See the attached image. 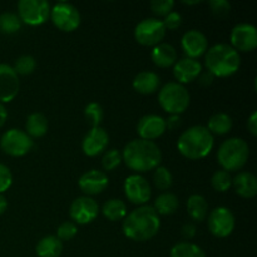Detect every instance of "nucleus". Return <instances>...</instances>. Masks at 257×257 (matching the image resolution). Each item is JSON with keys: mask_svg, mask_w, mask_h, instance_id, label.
<instances>
[{"mask_svg": "<svg viewBox=\"0 0 257 257\" xmlns=\"http://www.w3.org/2000/svg\"><path fill=\"white\" fill-rule=\"evenodd\" d=\"M161 227L160 215L153 206H140L128 213L123 220V233L127 238L137 242L151 240L158 233Z\"/></svg>", "mask_w": 257, "mask_h": 257, "instance_id": "1", "label": "nucleus"}, {"mask_svg": "<svg viewBox=\"0 0 257 257\" xmlns=\"http://www.w3.org/2000/svg\"><path fill=\"white\" fill-rule=\"evenodd\" d=\"M122 161L130 170L136 172H148L156 170L162 161L160 147L152 141L133 140L125 145L122 152Z\"/></svg>", "mask_w": 257, "mask_h": 257, "instance_id": "2", "label": "nucleus"}, {"mask_svg": "<svg viewBox=\"0 0 257 257\" xmlns=\"http://www.w3.org/2000/svg\"><path fill=\"white\" fill-rule=\"evenodd\" d=\"M215 140L205 125H193L180 136L177 148L183 157L192 161L207 157L212 151Z\"/></svg>", "mask_w": 257, "mask_h": 257, "instance_id": "3", "label": "nucleus"}, {"mask_svg": "<svg viewBox=\"0 0 257 257\" xmlns=\"http://www.w3.org/2000/svg\"><path fill=\"white\" fill-rule=\"evenodd\" d=\"M205 65L215 78H227L240 69L241 58L231 45L221 43L208 48L205 54Z\"/></svg>", "mask_w": 257, "mask_h": 257, "instance_id": "4", "label": "nucleus"}, {"mask_svg": "<svg viewBox=\"0 0 257 257\" xmlns=\"http://www.w3.org/2000/svg\"><path fill=\"white\" fill-rule=\"evenodd\" d=\"M250 147L242 138H230L220 146L217 151L218 165L223 171H240L247 163Z\"/></svg>", "mask_w": 257, "mask_h": 257, "instance_id": "5", "label": "nucleus"}, {"mask_svg": "<svg viewBox=\"0 0 257 257\" xmlns=\"http://www.w3.org/2000/svg\"><path fill=\"white\" fill-rule=\"evenodd\" d=\"M158 102L162 109L168 114L181 115L186 112L191 103V97L185 85L177 82H170L161 88Z\"/></svg>", "mask_w": 257, "mask_h": 257, "instance_id": "6", "label": "nucleus"}, {"mask_svg": "<svg viewBox=\"0 0 257 257\" xmlns=\"http://www.w3.org/2000/svg\"><path fill=\"white\" fill-rule=\"evenodd\" d=\"M34 147V141L25 131L12 128L0 138V148L3 152L12 157H23Z\"/></svg>", "mask_w": 257, "mask_h": 257, "instance_id": "7", "label": "nucleus"}, {"mask_svg": "<svg viewBox=\"0 0 257 257\" xmlns=\"http://www.w3.org/2000/svg\"><path fill=\"white\" fill-rule=\"evenodd\" d=\"M18 17L22 23L38 27L49 19L50 5L45 0H20L18 3Z\"/></svg>", "mask_w": 257, "mask_h": 257, "instance_id": "8", "label": "nucleus"}, {"mask_svg": "<svg viewBox=\"0 0 257 257\" xmlns=\"http://www.w3.org/2000/svg\"><path fill=\"white\" fill-rule=\"evenodd\" d=\"M50 20L62 32H74L79 28L82 17L77 8L70 3H57L50 8Z\"/></svg>", "mask_w": 257, "mask_h": 257, "instance_id": "9", "label": "nucleus"}, {"mask_svg": "<svg viewBox=\"0 0 257 257\" xmlns=\"http://www.w3.org/2000/svg\"><path fill=\"white\" fill-rule=\"evenodd\" d=\"M166 35V28L162 20L156 18H147L137 24L135 29V38L137 43L145 47H156L162 43Z\"/></svg>", "mask_w": 257, "mask_h": 257, "instance_id": "10", "label": "nucleus"}, {"mask_svg": "<svg viewBox=\"0 0 257 257\" xmlns=\"http://www.w3.org/2000/svg\"><path fill=\"white\" fill-rule=\"evenodd\" d=\"M124 195L133 205L145 206L152 197V188L143 176L131 175L124 181Z\"/></svg>", "mask_w": 257, "mask_h": 257, "instance_id": "11", "label": "nucleus"}, {"mask_svg": "<svg viewBox=\"0 0 257 257\" xmlns=\"http://www.w3.org/2000/svg\"><path fill=\"white\" fill-rule=\"evenodd\" d=\"M208 230L213 236L225 238L235 230V216L227 207H217L208 215Z\"/></svg>", "mask_w": 257, "mask_h": 257, "instance_id": "12", "label": "nucleus"}, {"mask_svg": "<svg viewBox=\"0 0 257 257\" xmlns=\"http://www.w3.org/2000/svg\"><path fill=\"white\" fill-rule=\"evenodd\" d=\"M99 213L97 201L88 196H80L72 202L69 216L75 225H87L94 221Z\"/></svg>", "mask_w": 257, "mask_h": 257, "instance_id": "13", "label": "nucleus"}, {"mask_svg": "<svg viewBox=\"0 0 257 257\" xmlns=\"http://www.w3.org/2000/svg\"><path fill=\"white\" fill-rule=\"evenodd\" d=\"M231 47L240 52H252L257 47V30L255 25L241 23L231 30Z\"/></svg>", "mask_w": 257, "mask_h": 257, "instance_id": "14", "label": "nucleus"}, {"mask_svg": "<svg viewBox=\"0 0 257 257\" xmlns=\"http://www.w3.org/2000/svg\"><path fill=\"white\" fill-rule=\"evenodd\" d=\"M19 75L13 67L8 64H0V103H9L19 93Z\"/></svg>", "mask_w": 257, "mask_h": 257, "instance_id": "15", "label": "nucleus"}, {"mask_svg": "<svg viewBox=\"0 0 257 257\" xmlns=\"http://www.w3.org/2000/svg\"><path fill=\"white\" fill-rule=\"evenodd\" d=\"M181 47H182L183 53L191 59H197L206 54L208 49V40L207 37L200 30H188L183 34L181 39Z\"/></svg>", "mask_w": 257, "mask_h": 257, "instance_id": "16", "label": "nucleus"}, {"mask_svg": "<svg viewBox=\"0 0 257 257\" xmlns=\"http://www.w3.org/2000/svg\"><path fill=\"white\" fill-rule=\"evenodd\" d=\"M109 143V136L102 127H93L85 135L82 142L83 153L88 157H95L105 151Z\"/></svg>", "mask_w": 257, "mask_h": 257, "instance_id": "17", "label": "nucleus"}, {"mask_svg": "<svg viewBox=\"0 0 257 257\" xmlns=\"http://www.w3.org/2000/svg\"><path fill=\"white\" fill-rule=\"evenodd\" d=\"M108 183H109V178L107 173L98 170H90L83 173L78 181L79 188L88 197L102 193L108 187Z\"/></svg>", "mask_w": 257, "mask_h": 257, "instance_id": "18", "label": "nucleus"}, {"mask_svg": "<svg viewBox=\"0 0 257 257\" xmlns=\"http://www.w3.org/2000/svg\"><path fill=\"white\" fill-rule=\"evenodd\" d=\"M166 132L165 118L157 114L143 115L137 124V133L141 140L152 141L160 138Z\"/></svg>", "mask_w": 257, "mask_h": 257, "instance_id": "19", "label": "nucleus"}, {"mask_svg": "<svg viewBox=\"0 0 257 257\" xmlns=\"http://www.w3.org/2000/svg\"><path fill=\"white\" fill-rule=\"evenodd\" d=\"M202 73V65L197 59H191V58H182L177 60L173 65V75L177 79L180 84H187L192 83L198 78V75Z\"/></svg>", "mask_w": 257, "mask_h": 257, "instance_id": "20", "label": "nucleus"}, {"mask_svg": "<svg viewBox=\"0 0 257 257\" xmlns=\"http://www.w3.org/2000/svg\"><path fill=\"white\" fill-rule=\"evenodd\" d=\"M235 192L243 198H253L257 195V178L253 173L243 171L232 178Z\"/></svg>", "mask_w": 257, "mask_h": 257, "instance_id": "21", "label": "nucleus"}, {"mask_svg": "<svg viewBox=\"0 0 257 257\" xmlns=\"http://www.w3.org/2000/svg\"><path fill=\"white\" fill-rule=\"evenodd\" d=\"M161 85V79L157 75V73L150 72V70H143L138 73L133 79V88L136 92L141 94H153L157 92Z\"/></svg>", "mask_w": 257, "mask_h": 257, "instance_id": "22", "label": "nucleus"}, {"mask_svg": "<svg viewBox=\"0 0 257 257\" xmlns=\"http://www.w3.org/2000/svg\"><path fill=\"white\" fill-rule=\"evenodd\" d=\"M151 58L157 67L168 68L175 65V63L177 62V52L173 45L168 44V43H160L153 47Z\"/></svg>", "mask_w": 257, "mask_h": 257, "instance_id": "23", "label": "nucleus"}, {"mask_svg": "<svg viewBox=\"0 0 257 257\" xmlns=\"http://www.w3.org/2000/svg\"><path fill=\"white\" fill-rule=\"evenodd\" d=\"M35 251L38 257H59L63 252V242L57 236H45L38 242Z\"/></svg>", "mask_w": 257, "mask_h": 257, "instance_id": "24", "label": "nucleus"}, {"mask_svg": "<svg viewBox=\"0 0 257 257\" xmlns=\"http://www.w3.org/2000/svg\"><path fill=\"white\" fill-rule=\"evenodd\" d=\"M188 216L196 222H202L206 220L208 213V203L206 198L201 195H192L187 200Z\"/></svg>", "mask_w": 257, "mask_h": 257, "instance_id": "25", "label": "nucleus"}, {"mask_svg": "<svg viewBox=\"0 0 257 257\" xmlns=\"http://www.w3.org/2000/svg\"><path fill=\"white\" fill-rule=\"evenodd\" d=\"M27 135L32 138H40L47 135L48 132V119L43 113H32L27 118L25 122Z\"/></svg>", "mask_w": 257, "mask_h": 257, "instance_id": "26", "label": "nucleus"}, {"mask_svg": "<svg viewBox=\"0 0 257 257\" xmlns=\"http://www.w3.org/2000/svg\"><path fill=\"white\" fill-rule=\"evenodd\" d=\"M232 118L227 114V113H216L213 114L212 117L208 119V124H207V130L210 131L211 135H216V136H225L232 130Z\"/></svg>", "mask_w": 257, "mask_h": 257, "instance_id": "27", "label": "nucleus"}, {"mask_svg": "<svg viewBox=\"0 0 257 257\" xmlns=\"http://www.w3.org/2000/svg\"><path fill=\"white\" fill-rule=\"evenodd\" d=\"M178 205H180V202H178V198L175 193L163 192L155 200L153 208L158 215L170 216L177 211Z\"/></svg>", "mask_w": 257, "mask_h": 257, "instance_id": "28", "label": "nucleus"}, {"mask_svg": "<svg viewBox=\"0 0 257 257\" xmlns=\"http://www.w3.org/2000/svg\"><path fill=\"white\" fill-rule=\"evenodd\" d=\"M102 213L109 221H123L127 216V206L119 198H110L103 205Z\"/></svg>", "mask_w": 257, "mask_h": 257, "instance_id": "29", "label": "nucleus"}, {"mask_svg": "<svg viewBox=\"0 0 257 257\" xmlns=\"http://www.w3.org/2000/svg\"><path fill=\"white\" fill-rule=\"evenodd\" d=\"M171 257H207L205 251L196 243L183 241L178 242L171 248Z\"/></svg>", "mask_w": 257, "mask_h": 257, "instance_id": "30", "label": "nucleus"}, {"mask_svg": "<svg viewBox=\"0 0 257 257\" xmlns=\"http://www.w3.org/2000/svg\"><path fill=\"white\" fill-rule=\"evenodd\" d=\"M22 28V20L14 13L0 14V32L3 34H14Z\"/></svg>", "mask_w": 257, "mask_h": 257, "instance_id": "31", "label": "nucleus"}, {"mask_svg": "<svg viewBox=\"0 0 257 257\" xmlns=\"http://www.w3.org/2000/svg\"><path fill=\"white\" fill-rule=\"evenodd\" d=\"M153 183H155L156 188H158L160 191L170 190L173 183L172 173L170 172L168 168L158 166L153 173Z\"/></svg>", "mask_w": 257, "mask_h": 257, "instance_id": "32", "label": "nucleus"}, {"mask_svg": "<svg viewBox=\"0 0 257 257\" xmlns=\"http://www.w3.org/2000/svg\"><path fill=\"white\" fill-rule=\"evenodd\" d=\"M211 185H212L213 190L217 192H226L232 187V177L227 171L218 170L212 175Z\"/></svg>", "mask_w": 257, "mask_h": 257, "instance_id": "33", "label": "nucleus"}, {"mask_svg": "<svg viewBox=\"0 0 257 257\" xmlns=\"http://www.w3.org/2000/svg\"><path fill=\"white\" fill-rule=\"evenodd\" d=\"M84 115L93 128V127H99V124L103 120V115H104V113H103V108L99 103L90 102L89 104H87V107H85Z\"/></svg>", "mask_w": 257, "mask_h": 257, "instance_id": "34", "label": "nucleus"}, {"mask_svg": "<svg viewBox=\"0 0 257 257\" xmlns=\"http://www.w3.org/2000/svg\"><path fill=\"white\" fill-rule=\"evenodd\" d=\"M35 67H37V62L32 55H22L15 60L13 69L18 75H29L34 72Z\"/></svg>", "mask_w": 257, "mask_h": 257, "instance_id": "35", "label": "nucleus"}, {"mask_svg": "<svg viewBox=\"0 0 257 257\" xmlns=\"http://www.w3.org/2000/svg\"><path fill=\"white\" fill-rule=\"evenodd\" d=\"M120 163H122V153L118 150H109L103 155L102 166L107 172L115 170Z\"/></svg>", "mask_w": 257, "mask_h": 257, "instance_id": "36", "label": "nucleus"}, {"mask_svg": "<svg viewBox=\"0 0 257 257\" xmlns=\"http://www.w3.org/2000/svg\"><path fill=\"white\" fill-rule=\"evenodd\" d=\"M77 232H78L77 225H75L74 222H72V221H65V222H63L62 225L58 227L57 237L59 238L62 242L63 241H69L77 235Z\"/></svg>", "mask_w": 257, "mask_h": 257, "instance_id": "37", "label": "nucleus"}, {"mask_svg": "<svg viewBox=\"0 0 257 257\" xmlns=\"http://www.w3.org/2000/svg\"><path fill=\"white\" fill-rule=\"evenodd\" d=\"M173 7H175V2L173 0H152L151 2V10L153 14L158 15V17H166L172 12Z\"/></svg>", "mask_w": 257, "mask_h": 257, "instance_id": "38", "label": "nucleus"}, {"mask_svg": "<svg viewBox=\"0 0 257 257\" xmlns=\"http://www.w3.org/2000/svg\"><path fill=\"white\" fill-rule=\"evenodd\" d=\"M208 5L216 17H225L231 10V4L227 0H211Z\"/></svg>", "mask_w": 257, "mask_h": 257, "instance_id": "39", "label": "nucleus"}, {"mask_svg": "<svg viewBox=\"0 0 257 257\" xmlns=\"http://www.w3.org/2000/svg\"><path fill=\"white\" fill-rule=\"evenodd\" d=\"M13 183V175L9 168L0 163V193H4L10 188Z\"/></svg>", "mask_w": 257, "mask_h": 257, "instance_id": "40", "label": "nucleus"}, {"mask_svg": "<svg viewBox=\"0 0 257 257\" xmlns=\"http://www.w3.org/2000/svg\"><path fill=\"white\" fill-rule=\"evenodd\" d=\"M163 25H165L166 30H176L181 27L182 24V17H181L180 13L177 12H171L170 14H167L165 17V19L162 20Z\"/></svg>", "mask_w": 257, "mask_h": 257, "instance_id": "41", "label": "nucleus"}, {"mask_svg": "<svg viewBox=\"0 0 257 257\" xmlns=\"http://www.w3.org/2000/svg\"><path fill=\"white\" fill-rule=\"evenodd\" d=\"M165 123H166V130L173 131L181 127V124H182V119H181V115L170 114V117H168L167 119H165Z\"/></svg>", "mask_w": 257, "mask_h": 257, "instance_id": "42", "label": "nucleus"}, {"mask_svg": "<svg viewBox=\"0 0 257 257\" xmlns=\"http://www.w3.org/2000/svg\"><path fill=\"white\" fill-rule=\"evenodd\" d=\"M181 233H182V236L186 240H192L196 236V233H197V228H196L193 223H186V225H183Z\"/></svg>", "mask_w": 257, "mask_h": 257, "instance_id": "43", "label": "nucleus"}, {"mask_svg": "<svg viewBox=\"0 0 257 257\" xmlns=\"http://www.w3.org/2000/svg\"><path fill=\"white\" fill-rule=\"evenodd\" d=\"M247 130L250 131V133L253 136V137L257 136V112L256 110L247 119Z\"/></svg>", "mask_w": 257, "mask_h": 257, "instance_id": "44", "label": "nucleus"}, {"mask_svg": "<svg viewBox=\"0 0 257 257\" xmlns=\"http://www.w3.org/2000/svg\"><path fill=\"white\" fill-rule=\"evenodd\" d=\"M213 80H215V77H213L212 74H211L210 72H203L201 73L200 75H198V82H200V84L205 85V87H207V85H211L213 83Z\"/></svg>", "mask_w": 257, "mask_h": 257, "instance_id": "45", "label": "nucleus"}, {"mask_svg": "<svg viewBox=\"0 0 257 257\" xmlns=\"http://www.w3.org/2000/svg\"><path fill=\"white\" fill-rule=\"evenodd\" d=\"M7 118H8V112H7V108L3 103H0V128L5 124L7 122Z\"/></svg>", "mask_w": 257, "mask_h": 257, "instance_id": "46", "label": "nucleus"}, {"mask_svg": "<svg viewBox=\"0 0 257 257\" xmlns=\"http://www.w3.org/2000/svg\"><path fill=\"white\" fill-rule=\"evenodd\" d=\"M8 208V202H7V198L4 197V196L0 193V215H3V213L7 211Z\"/></svg>", "mask_w": 257, "mask_h": 257, "instance_id": "47", "label": "nucleus"}, {"mask_svg": "<svg viewBox=\"0 0 257 257\" xmlns=\"http://www.w3.org/2000/svg\"><path fill=\"white\" fill-rule=\"evenodd\" d=\"M183 4L186 5H196V4H200V0H192V2H190V0H183Z\"/></svg>", "mask_w": 257, "mask_h": 257, "instance_id": "48", "label": "nucleus"}]
</instances>
